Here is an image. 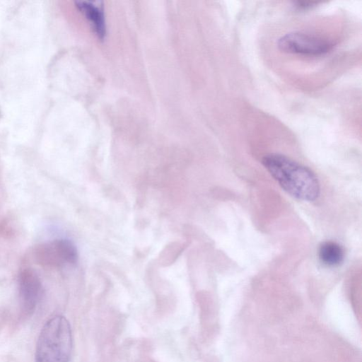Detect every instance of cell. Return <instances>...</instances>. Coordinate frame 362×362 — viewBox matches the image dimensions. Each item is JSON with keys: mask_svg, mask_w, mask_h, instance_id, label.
<instances>
[{"mask_svg": "<svg viewBox=\"0 0 362 362\" xmlns=\"http://www.w3.org/2000/svg\"><path fill=\"white\" fill-rule=\"evenodd\" d=\"M278 48L284 52L308 56H318L328 52L332 44L320 37L301 32H291L281 36Z\"/></svg>", "mask_w": 362, "mask_h": 362, "instance_id": "3957f363", "label": "cell"}, {"mask_svg": "<svg viewBox=\"0 0 362 362\" xmlns=\"http://www.w3.org/2000/svg\"><path fill=\"white\" fill-rule=\"evenodd\" d=\"M75 4L77 8L89 21L98 37L101 40H104L106 35V25L101 2L78 1Z\"/></svg>", "mask_w": 362, "mask_h": 362, "instance_id": "8992f818", "label": "cell"}, {"mask_svg": "<svg viewBox=\"0 0 362 362\" xmlns=\"http://www.w3.org/2000/svg\"><path fill=\"white\" fill-rule=\"evenodd\" d=\"M186 247L187 243L175 241L169 243L159 254L158 262L163 267L171 265Z\"/></svg>", "mask_w": 362, "mask_h": 362, "instance_id": "ba28073f", "label": "cell"}, {"mask_svg": "<svg viewBox=\"0 0 362 362\" xmlns=\"http://www.w3.org/2000/svg\"><path fill=\"white\" fill-rule=\"evenodd\" d=\"M72 349L70 325L63 316L49 319L40 334L35 362H69Z\"/></svg>", "mask_w": 362, "mask_h": 362, "instance_id": "7a4b0ae2", "label": "cell"}, {"mask_svg": "<svg viewBox=\"0 0 362 362\" xmlns=\"http://www.w3.org/2000/svg\"><path fill=\"white\" fill-rule=\"evenodd\" d=\"M315 1H296L294 3L295 6L298 9H307L317 4Z\"/></svg>", "mask_w": 362, "mask_h": 362, "instance_id": "9c48e42d", "label": "cell"}, {"mask_svg": "<svg viewBox=\"0 0 362 362\" xmlns=\"http://www.w3.org/2000/svg\"><path fill=\"white\" fill-rule=\"evenodd\" d=\"M37 262L47 267L59 268L78 260L76 247L69 240L57 239L40 245L35 251Z\"/></svg>", "mask_w": 362, "mask_h": 362, "instance_id": "277c9868", "label": "cell"}, {"mask_svg": "<svg viewBox=\"0 0 362 362\" xmlns=\"http://www.w3.org/2000/svg\"><path fill=\"white\" fill-rule=\"evenodd\" d=\"M262 163L281 188L293 197L309 202L318 197V180L307 167L279 153L264 156Z\"/></svg>", "mask_w": 362, "mask_h": 362, "instance_id": "6da1fadb", "label": "cell"}, {"mask_svg": "<svg viewBox=\"0 0 362 362\" xmlns=\"http://www.w3.org/2000/svg\"><path fill=\"white\" fill-rule=\"evenodd\" d=\"M320 262L328 267H336L341 264L344 259V250L338 243L333 241L322 243L318 250Z\"/></svg>", "mask_w": 362, "mask_h": 362, "instance_id": "52a82bcc", "label": "cell"}, {"mask_svg": "<svg viewBox=\"0 0 362 362\" xmlns=\"http://www.w3.org/2000/svg\"><path fill=\"white\" fill-rule=\"evenodd\" d=\"M19 293L23 308L33 311L42 294V286L37 274L30 269H23L19 276Z\"/></svg>", "mask_w": 362, "mask_h": 362, "instance_id": "5b68a950", "label": "cell"}]
</instances>
